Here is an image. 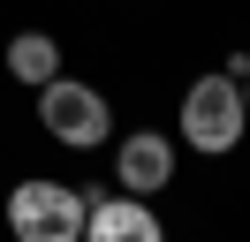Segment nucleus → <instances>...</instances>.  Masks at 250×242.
I'll list each match as a JSON object with an SVG mask.
<instances>
[{"mask_svg": "<svg viewBox=\"0 0 250 242\" xmlns=\"http://www.w3.org/2000/svg\"><path fill=\"white\" fill-rule=\"evenodd\" d=\"M114 182H122L129 197H159L174 182V144L159 129H129L122 144H114Z\"/></svg>", "mask_w": 250, "mask_h": 242, "instance_id": "20e7f679", "label": "nucleus"}, {"mask_svg": "<svg viewBox=\"0 0 250 242\" xmlns=\"http://www.w3.org/2000/svg\"><path fill=\"white\" fill-rule=\"evenodd\" d=\"M8 76H16V83H53V76H61V45H53V30H16V38H8Z\"/></svg>", "mask_w": 250, "mask_h": 242, "instance_id": "423d86ee", "label": "nucleus"}, {"mask_svg": "<svg viewBox=\"0 0 250 242\" xmlns=\"http://www.w3.org/2000/svg\"><path fill=\"white\" fill-rule=\"evenodd\" d=\"M83 212H91V197L76 189V182H16L8 189V235L16 242H83Z\"/></svg>", "mask_w": 250, "mask_h": 242, "instance_id": "f257e3e1", "label": "nucleus"}, {"mask_svg": "<svg viewBox=\"0 0 250 242\" xmlns=\"http://www.w3.org/2000/svg\"><path fill=\"white\" fill-rule=\"evenodd\" d=\"M250 129V106H243V83H235L228 68L197 76V83L182 91V144L205 151V159H220V151H235Z\"/></svg>", "mask_w": 250, "mask_h": 242, "instance_id": "f03ea898", "label": "nucleus"}, {"mask_svg": "<svg viewBox=\"0 0 250 242\" xmlns=\"http://www.w3.org/2000/svg\"><path fill=\"white\" fill-rule=\"evenodd\" d=\"M38 129H46L53 144H68V151H99L114 136V114H106V99H99L91 83L53 76V83H38Z\"/></svg>", "mask_w": 250, "mask_h": 242, "instance_id": "7ed1b4c3", "label": "nucleus"}, {"mask_svg": "<svg viewBox=\"0 0 250 242\" xmlns=\"http://www.w3.org/2000/svg\"><path fill=\"white\" fill-rule=\"evenodd\" d=\"M83 242H167V227H159L152 197H91V212H83Z\"/></svg>", "mask_w": 250, "mask_h": 242, "instance_id": "39448f33", "label": "nucleus"}, {"mask_svg": "<svg viewBox=\"0 0 250 242\" xmlns=\"http://www.w3.org/2000/svg\"><path fill=\"white\" fill-rule=\"evenodd\" d=\"M243 106H250V76H243Z\"/></svg>", "mask_w": 250, "mask_h": 242, "instance_id": "0eeeda50", "label": "nucleus"}]
</instances>
